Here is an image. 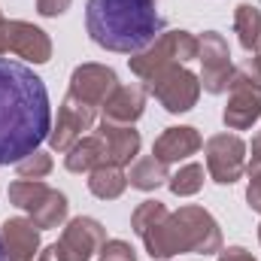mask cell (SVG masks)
I'll use <instances>...</instances> for the list:
<instances>
[{"instance_id":"cell-14","label":"cell","mask_w":261,"mask_h":261,"mask_svg":"<svg viewBox=\"0 0 261 261\" xmlns=\"http://www.w3.org/2000/svg\"><path fill=\"white\" fill-rule=\"evenodd\" d=\"M97 137L107 149V161L116 167H128L130 161H137L140 155V130H134V125H116V122H100Z\"/></svg>"},{"instance_id":"cell-12","label":"cell","mask_w":261,"mask_h":261,"mask_svg":"<svg viewBox=\"0 0 261 261\" xmlns=\"http://www.w3.org/2000/svg\"><path fill=\"white\" fill-rule=\"evenodd\" d=\"M103 243H107V228L88 216L70 219L61 231V237H58V246L67 252L70 261H91L100 252Z\"/></svg>"},{"instance_id":"cell-25","label":"cell","mask_w":261,"mask_h":261,"mask_svg":"<svg viewBox=\"0 0 261 261\" xmlns=\"http://www.w3.org/2000/svg\"><path fill=\"white\" fill-rule=\"evenodd\" d=\"M234 76L249 82V85H255V88H261V52H252L249 58H243Z\"/></svg>"},{"instance_id":"cell-29","label":"cell","mask_w":261,"mask_h":261,"mask_svg":"<svg viewBox=\"0 0 261 261\" xmlns=\"http://www.w3.org/2000/svg\"><path fill=\"white\" fill-rule=\"evenodd\" d=\"M216 261H258L252 252H246L243 246H228V249H222L219 252V258Z\"/></svg>"},{"instance_id":"cell-15","label":"cell","mask_w":261,"mask_h":261,"mask_svg":"<svg viewBox=\"0 0 261 261\" xmlns=\"http://www.w3.org/2000/svg\"><path fill=\"white\" fill-rule=\"evenodd\" d=\"M200 146H203V137L197 134V128L179 125V128L161 130V137H158L155 146H152V155H155L158 161H164V164H179V161L197 155Z\"/></svg>"},{"instance_id":"cell-1","label":"cell","mask_w":261,"mask_h":261,"mask_svg":"<svg viewBox=\"0 0 261 261\" xmlns=\"http://www.w3.org/2000/svg\"><path fill=\"white\" fill-rule=\"evenodd\" d=\"M49 130L52 103L46 82L28 64L0 55V167L37 152Z\"/></svg>"},{"instance_id":"cell-31","label":"cell","mask_w":261,"mask_h":261,"mask_svg":"<svg viewBox=\"0 0 261 261\" xmlns=\"http://www.w3.org/2000/svg\"><path fill=\"white\" fill-rule=\"evenodd\" d=\"M0 261H9V252H6V246H3V237H0Z\"/></svg>"},{"instance_id":"cell-6","label":"cell","mask_w":261,"mask_h":261,"mask_svg":"<svg viewBox=\"0 0 261 261\" xmlns=\"http://www.w3.org/2000/svg\"><path fill=\"white\" fill-rule=\"evenodd\" d=\"M197 61H200V91L206 94H225L234 82L237 67L231 64L228 40L216 31H206L197 37Z\"/></svg>"},{"instance_id":"cell-27","label":"cell","mask_w":261,"mask_h":261,"mask_svg":"<svg viewBox=\"0 0 261 261\" xmlns=\"http://www.w3.org/2000/svg\"><path fill=\"white\" fill-rule=\"evenodd\" d=\"M246 203H249V210L261 213V170H252V173H249V186H246Z\"/></svg>"},{"instance_id":"cell-21","label":"cell","mask_w":261,"mask_h":261,"mask_svg":"<svg viewBox=\"0 0 261 261\" xmlns=\"http://www.w3.org/2000/svg\"><path fill=\"white\" fill-rule=\"evenodd\" d=\"M234 34L240 40V46L252 55L258 52V43H261V9L255 3H240L234 9Z\"/></svg>"},{"instance_id":"cell-19","label":"cell","mask_w":261,"mask_h":261,"mask_svg":"<svg viewBox=\"0 0 261 261\" xmlns=\"http://www.w3.org/2000/svg\"><path fill=\"white\" fill-rule=\"evenodd\" d=\"M128 189V173L116 164H100L88 173V192L100 200H116Z\"/></svg>"},{"instance_id":"cell-10","label":"cell","mask_w":261,"mask_h":261,"mask_svg":"<svg viewBox=\"0 0 261 261\" xmlns=\"http://www.w3.org/2000/svg\"><path fill=\"white\" fill-rule=\"evenodd\" d=\"M119 88V76L116 70L107 64H79L70 76V97L88 103V107H103L107 97Z\"/></svg>"},{"instance_id":"cell-23","label":"cell","mask_w":261,"mask_h":261,"mask_svg":"<svg viewBox=\"0 0 261 261\" xmlns=\"http://www.w3.org/2000/svg\"><path fill=\"white\" fill-rule=\"evenodd\" d=\"M52 167H55L52 155L43 152V149H37V152H31L28 158H21L15 164V173H18V179H46L52 173Z\"/></svg>"},{"instance_id":"cell-2","label":"cell","mask_w":261,"mask_h":261,"mask_svg":"<svg viewBox=\"0 0 261 261\" xmlns=\"http://www.w3.org/2000/svg\"><path fill=\"white\" fill-rule=\"evenodd\" d=\"M130 228L155 261H167L182 252H192V255L222 252L219 222L195 203L170 213L161 200H143L130 216Z\"/></svg>"},{"instance_id":"cell-9","label":"cell","mask_w":261,"mask_h":261,"mask_svg":"<svg viewBox=\"0 0 261 261\" xmlns=\"http://www.w3.org/2000/svg\"><path fill=\"white\" fill-rule=\"evenodd\" d=\"M206 173L219 186H234L246 173V143L237 134H216L203 143Z\"/></svg>"},{"instance_id":"cell-3","label":"cell","mask_w":261,"mask_h":261,"mask_svg":"<svg viewBox=\"0 0 261 261\" xmlns=\"http://www.w3.org/2000/svg\"><path fill=\"white\" fill-rule=\"evenodd\" d=\"M85 28L100 49L137 55L161 34L164 21L155 0H88Z\"/></svg>"},{"instance_id":"cell-20","label":"cell","mask_w":261,"mask_h":261,"mask_svg":"<svg viewBox=\"0 0 261 261\" xmlns=\"http://www.w3.org/2000/svg\"><path fill=\"white\" fill-rule=\"evenodd\" d=\"M167 179H170V170H167V164L158 161L155 155L137 158L134 167H130V173H128V186L140 189V192H155V189L167 186Z\"/></svg>"},{"instance_id":"cell-7","label":"cell","mask_w":261,"mask_h":261,"mask_svg":"<svg viewBox=\"0 0 261 261\" xmlns=\"http://www.w3.org/2000/svg\"><path fill=\"white\" fill-rule=\"evenodd\" d=\"M143 88H149V91L155 94V100H158L167 113H173V116L195 110L197 97H200V79H197L186 64L167 67L164 73H158V76H155L149 85H143Z\"/></svg>"},{"instance_id":"cell-17","label":"cell","mask_w":261,"mask_h":261,"mask_svg":"<svg viewBox=\"0 0 261 261\" xmlns=\"http://www.w3.org/2000/svg\"><path fill=\"white\" fill-rule=\"evenodd\" d=\"M146 110V88L143 85H119L103 103V122L134 125Z\"/></svg>"},{"instance_id":"cell-13","label":"cell","mask_w":261,"mask_h":261,"mask_svg":"<svg viewBox=\"0 0 261 261\" xmlns=\"http://www.w3.org/2000/svg\"><path fill=\"white\" fill-rule=\"evenodd\" d=\"M261 119V88L234 76L228 88V107L222 113V122L228 130H246Z\"/></svg>"},{"instance_id":"cell-4","label":"cell","mask_w":261,"mask_h":261,"mask_svg":"<svg viewBox=\"0 0 261 261\" xmlns=\"http://www.w3.org/2000/svg\"><path fill=\"white\" fill-rule=\"evenodd\" d=\"M189 61H197V37L189 31H161L146 49H140L137 55L128 58L130 73L143 85H149L167 67L189 64Z\"/></svg>"},{"instance_id":"cell-33","label":"cell","mask_w":261,"mask_h":261,"mask_svg":"<svg viewBox=\"0 0 261 261\" xmlns=\"http://www.w3.org/2000/svg\"><path fill=\"white\" fill-rule=\"evenodd\" d=\"M258 52H261V43H258Z\"/></svg>"},{"instance_id":"cell-18","label":"cell","mask_w":261,"mask_h":261,"mask_svg":"<svg viewBox=\"0 0 261 261\" xmlns=\"http://www.w3.org/2000/svg\"><path fill=\"white\" fill-rule=\"evenodd\" d=\"M100 164H110V161H107V149H103V143H100L97 134L76 140L64 152V167L70 173H91Z\"/></svg>"},{"instance_id":"cell-22","label":"cell","mask_w":261,"mask_h":261,"mask_svg":"<svg viewBox=\"0 0 261 261\" xmlns=\"http://www.w3.org/2000/svg\"><path fill=\"white\" fill-rule=\"evenodd\" d=\"M203 179H206L203 164L192 161V164H182V167L167 179V189H170L176 197H192V195H197V192L203 189Z\"/></svg>"},{"instance_id":"cell-30","label":"cell","mask_w":261,"mask_h":261,"mask_svg":"<svg viewBox=\"0 0 261 261\" xmlns=\"http://www.w3.org/2000/svg\"><path fill=\"white\" fill-rule=\"evenodd\" d=\"M37 261H70V258H67V252L58 243H52V246H46V249L37 255Z\"/></svg>"},{"instance_id":"cell-5","label":"cell","mask_w":261,"mask_h":261,"mask_svg":"<svg viewBox=\"0 0 261 261\" xmlns=\"http://www.w3.org/2000/svg\"><path fill=\"white\" fill-rule=\"evenodd\" d=\"M6 195H9V203L24 210L40 231L61 228L67 222V210H70L67 197L58 189H49L43 179H15Z\"/></svg>"},{"instance_id":"cell-11","label":"cell","mask_w":261,"mask_h":261,"mask_svg":"<svg viewBox=\"0 0 261 261\" xmlns=\"http://www.w3.org/2000/svg\"><path fill=\"white\" fill-rule=\"evenodd\" d=\"M94 113H97L94 107H88V103H82V100L67 94L64 103L58 107V119H55V125L49 130V146L55 152H67L76 140H82L85 130L94 128Z\"/></svg>"},{"instance_id":"cell-8","label":"cell","mask_w":261,"mask_h":261,"mask_svg":"<svg viewBox=\"0 0 261 261\" xmlns=\"http://www.w3.org/2000/svg\"><path fill=\"white\" fill-rule=\"evenodd\" d=\"M18 55L31 64H46L52 58V40L43 28L21 18H0V55Z\"/></svg>"},{"instance_id":"cell-16","label":"cell","mask_w":261,"mask_h":261,"mask_svg":"<svg viewBox=\"0 0 261 261\" xmlns=\"http://www.w3.org/2000/svg\"><path fill=\"white\" fill-rule=\"evenodd\" d=\"M0 237L9 252V261H34L40 255V228L31 219H6L0 225Z\"/></svg>"},{"instance_id":"cell-24","label":"cell","mask_w":261,"mask_h":261,"mask_svg":"<svg viewBox=\"0 0 261 261\" xmlns=\"http://www.w3.org/2000/svg\"><path fill=\"white\" fill-rule=\"evenodd\" d=\"M97 255H100V261H137L134 246L125 243V240H107Z\"/></svg>"},{"instance_id":"cell-32","label":"cell","mask_w":261,"mask_h":261,"mask_svg":"<svg viewBox=\"0 0 261 261\" xmlns=\"http://www.w3.org/2000/svg\"><path fill=\"white\" fill-rule=\"evenodd\" d=\"M258 240H261V225H258Z\"/></svg>"},{"instance_id":"cell-34","label":"cell","mask_w":261,"mask_h":261,"mask_svg":"<svg viewBox=\"0 0 261 261\" xmlns=\"http://www.w3.org/2000/svg\"><path fill=\"white\" fill-rule=\"evenodd\" d=\"M0 18H3V15H0Z\"/></svg>"},{"instance_id":"cell-28","label":"cell","mask_w":261,"mask_h":261,"mask_svg":"<svg viewBox=\"0 0 261 261\" xmlns=\"http://www.w3.org/2000/svg\"><path fill=\"white\" fill-rule=\"evenodd\" d=\"M246 152H249V161H246V173H252V170H261V130L252 137V146H246Z\"/></svg>"},{"instance_id":"cell-26","label":"cell","mask_w":261,"mask_h":261,"mask_svg":"<svg viewBox=\"0 0 261 261\" xmlns=\"http://www.w3.org/2000/svg\"><path fill=\"white\" fill-rule=\"evenodd\" d=\"M70 3L73 0H37V12L43 18H58V15H64L70 9Z\"/></svg>"}]
</instances>
